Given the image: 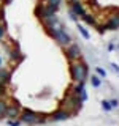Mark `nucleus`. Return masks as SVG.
Listing matches in <instances>:
<instances>
[{
    "label": "nucleus",
    "instance_id": "nucleus-12",
    "mask_svg": "<svg viewBox=\"0 0 119 126\" xmlns=\"http://www.w3.org/2000/svg\"><path fill=\"white\" fill-rule=\"evenodd\" d=\"M6 109H8V104H6L5 101L0 99V118L6 117Z\"/></svg>",
    "mask_w": 119,
    "mask_h": 126
},
{
    "label": "nucleus",
    "instance_id": "nucleus-3",
    "mask_svg": "<svg viewBox=\"0 0 119 126\" xmlns=\"http://www.w3.org/2000/svg\"><path fill=\"white\" fill-rule=\"evenodd\" d=\"M19 117H21V121H22V123H27V125H38V123H45V118L40 117L37 112H33V110H29V109L22 110V113H21Z\"/></svg>",
    "mask_w": 119,
    "mask_h": 126
},
{
    "label": "nucleus",
    "instance_id": "nucleus-15",
    "mask_svg": "<svg viewBox=\"0 0 119 126\" xmlns=\"http://www.w3.org/2000/svg\"><path fill=\"white\" fill-rule=\"evenodd\" d=\"M102 109H103V110H106V112H110V110L113 109V107H111L110 101H102Z\"/></svg>",
    "mask_w": 119,
    "mask_h": 126
},
{
    "label": "nucleus",
    "instance_id": "nucleus-18",
    "mask_svg": "<svg viewBox=\"0 0 119 126\" xmlns=\"http://www.w3.org/2000/svg\"><path fill=\"white\" fill-rule=\"evenodd\" d=\"M3 36H5V29H3V25L0 24V39H3Z\"/></svg>",
    "mask_w": 119,
    "mask_h": 126
},
{
    "label": "nucleus",
    "instance_id": "nucleus-21",
    "mask_svg": "<svg viewBox=\"0 0 119 126\" xmlns=\"http://www.w3.org/2000/svg\"><path fill=\"white\" fill-rule=\"evenodd\" d=\"M111 68H113V71L119 73V65H116V63H111Z\"/></svg>",
    "mask_w": 119,
    "mask_h": 126
},
{
    "label": "nucleus",
    "instance_id": "nucleus-25",
    "mask_svg": "<svg viewBox=\"0 0 119 126\" xmlns=\"http://www.w3.org/2000/svg\"><path fill=\"white\" fill-rule=\"evenodd\" d=\"M0 65H2V58H0Z\"/></svg>",
    "mask_w": 119,
    "mask_h": 126
},
{
    "label": "nucleus",
    "instance_id": "nucleus-24",
    "mask_svg": "<svg viewBox=\"0 0 119 126\" xmlns=\"http://www.w3.org/2000/svg\"><path fill=\"white\" fill-rule=\"evenodd\" d=\"M108 50H114V44H110L108 46Z\"/></svg>",
    "mask_w": 119,
    "mask_h": 126
},
{
    "label": "nucleus",
    "instance_id": "nucleus-19",
    "mask_svg": "<svg viewBox=\"0 0 119 126\" xmlns=\"http://www.w3.org/2000/svg\"><path fill=\"white\" fill-rule=\"evenodd\" d=\"M19 125H21V121H19V120H11L10 121V126H19Z\"/></svg>",
    "mask_w": 119,
    "mask_h": 126
},
{
    "label": "nucleus",
    "instance_id": "nucleus-2",
    "mask_svg": "<svg viewBox=\"0 0 119 126\" xmlns=\"http://www.w3.org/2000/svg\"><path fill=\"white\" fill-rule=\"evenodd\" d=\"M70 74L75 82H86L87 74H89V68L83 62H73L70 65Z\"/></svg>",
    "mask_w": 119,
    "mask_h": 126
},
{
    "label": "nucleus",
    "instance_id": "nucleus-22",
    "mask_svg": "<svg viewBox=\"0 0 119 126\" xmlns=\"http://www.w3.org/2000/svg\"><path fill=\"white\" fill-rule=\"evenodd\" d=\"M70 17L73 19V21H78V16L75 14V13H73V11H71V10H70Z\"/></svg>",
    "mask_w": 119,
    "mask_h": 126
},
{
    "label": "nucleus",
    "instance_id": "nucleus-5",
    "mask_svg": "<svg viewBox=\"0 0 119 126\" xmlns=\"http://www.w3.org/2000/svg\"><path fill=\"white\" fill-rule=\"evenodd\" d=\"M51 118H53L54 121H63V120H67V118H70V112L68 110H63V109L56 110L53 115H51Z\"/></svg>",
    "mask_w": 119,
    "mask_h": 126
},
{
    "label": "nucleus",
    "instance_id": "nucleus-16",
    "mask_svg": "<svg viewBox=\"0 0 119 126\" xmlns=\"http://www.w3.org/2000/svg\"><path fill=\"white\" fill-rule=\"evenodd\" d=\"M95 71H97V76L98 77H106V71L103 68H95Z\"/></svg>",
    "mask_w": 119,
    "mask_h": 126
},
{
    "label": "nucleus",
    "instance_id": "nucleus-17",
    "mask_svg": "<svg viewBox=\"0 0 119 126\" xmlns=\"http://www.w3.org/2000/svg\"><path fill=\"white\" fill-rule=\"evenodd\" d=\"M110 104H111V107H118V106H119V101L118 99H111Z\"/></svg>",
    "mask_w": 119,
    "mask_h": 126
},
{
    "label": "nucleus",
    "instance_id": "nucleus-23",
    "mask_svg": "<svg viewBox=\"0 0 119 126\" xmlns=\"http://www.w3.org/2000/svg\"><path fill=\"white\" fill-rule=\"evenodd\" d=\"M3 93H5V85H3L2 82H0V96H2Z\"/></svg>",
    "mask_w": 119,
    "mask_h": 126
},
{
    "label": "nucleus",
    "instance_id": "nucleus-6",
    "mask_svg": "<svg viewBox=\"0 0 119 126\" xmlns=\"http://www.w3.org/2000/svg\"><path fill=\"white\" fill-rule=\"evenodd\" d=\"M105 29H108V30H118L119 29V14L111 16V17L108 19V22H106Z\"/></svg>",
    "mask_w": 119,
    "mask_h": 126
},
{
    "label": "nucleus",
    "instance_id": "nucleus-8",
    "mask_svg": "<svg viewBox=\"0 0 119 126\" xmlns=\"http://www.w3.org/2000/svg\"><path fill=\"white\" fill-rule=\"evenodd\" d=\"M0 82H2L3 85H6V84H10V82H11V73L8 69L0 68Z\"/></svg>",
    "mask_w": 119,
    "mask_h": 126
},
{
    "label": "nucleus",
    "instance_id": "nucleus-13",
    "mask_svg": "<svg viewBox=\"0 0 119 126\" xmlns=\"http://www.w3.org/2000/svg\"><path fill=\"white\" fill-rule=\"evenodd\" d=\"M90 84H92V87H95V88H98V87L102 85V80L98 76H92L90 77Z\"/></svg>",
    "mask_w": 119,
    "mask_h": 126
},
{
    "label": "nucleus",
    "instance_id": "nucleus-7",
    "mask_svg": "<svg viewBox=\"0 0 119 126\" xmlns=\"http://www.w3.org/2000/svg\"><path fill=\"white\" fill-rule=\"evenodd\" d=\"M71 11H73V13L76 14V16H79V17H83V16L86 14L84 6H83L79 2H73V3H71Z\"/></svg>",
    "mask_w": 119,
    "mask_h": 126
},
{
    "label": "nucleus",
    "instance_id": "nucleus-10",
    "mask_svg": "<svg viewBox=\"0 0 119 126\" xmlns=\"http://www.w3.org/2000/svg\"><path fill=\"white\" fill-rule=\"evenodd\" d=\"M60 3H62V0H48V5L53 8L56 13H57V10H59V6H60Z\"/></svg>",
    "mask_w": 119,
    "mask_h": 126
},
{
    "label": "nucleus",
    "instance_id": "nucleus-9",
    "mask_svg": "<svg viewBox=\"0 0 119 126\" xmlns=\"http://www.w3.org/2000/svg\"><path fill=\"white\" fill-rule=\"evenodd\" d=\"M21 113H19V106L18 104H14V106H10V107L6 109V117H10V118H16V117H19Z\"/></svg>",
    "mask_w": 119,
    "mask_h": 126
},
{
    "label": "nucleus",
    "instance_id": "nucleus-20",
    "mask_svg": "<svg viewBox=\"0 0 119 126\" xmlns=\"http://www.w3.org/2000/svg\"><path fill=\"white\" fill-rule=\"evenodd\" d=\"M18 57H19V52H18V50H13V52H11V58H13V60H16Z\"/></svg>",
    "mask_w": 119,
    "mask_h": 126
},
{
    "label": "nucleus",
    "instance_id": "nucleus-11",
    "mask_svg": "<svg viewBox=\"0 0 119 126\" xmlns=\"http://www.w3.org/2000/svg\"><path fill=\"white\" fill-rule=\"evenodd\" d=\"M83 19H84V21H86V24H89V25H95V27H97V22H95V17H94V16H90V14H84V16H83Z\"/></svg>",
    "mask_w": 119,
    "mask_h": 126
},
{
    "label": "nucleus",
    "instance_id": "nucleus-4",
    "mask_svg": "<svg viewBox=\"0 0 119 126\" xmlns=\"http://www.w3.org/2000/svg\"><path fill=\"white\" fill-rule=\"evenodd\" d=\"M65 54H67V58H68V60L76 62L78 58L81 57V49H79L78 44H68V46H67Z\"/></svg>",
    "mask_w": 119,
    "mask_h": 126
},
{
    "label": "nucleus",
    "instance_id": "nucleus-1",
    "mask_svg": "<svg viewBox=\"0 0 119 126\" xmlns=\"http://www.w3.org/2000/svg\"><path fill=\"white\" fill-rule=\"evenodd\" d=\"M48 32H49V35H51V36H53L60 46H65V47H67V46L71 43L70 35L65 32V29H63V25H62L60 22H56L54 25L48 27Z\"/></svg>",
    "mask_w": 119,
    "mask_h": 126
},
{
    "label": "nucleus",
    "instance_id": "nucleus-14",
    "mask_svg": "<svg viewBox=\"0 0 119 126\" xmlns=\"http://www.w3.org/2000/svg\"><path fill=\"white\" fill-rule=\"evenodd\" d=\"M78 30H79V33L83 35V38H84V39H89V38H90L89 32H87V30H86V29H84L83 25H79V24H78Z\"/></svg>",
    "mask_w": 119,
    "mask_h": 126
}]
</instances>
